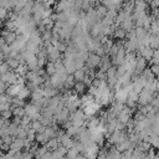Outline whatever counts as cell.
Listing matches in <instances>:
<instances>
[{"label":"cell","mask_w":159,"mask_h":159,"mask_svg":"<svg viewBox=\"0 0 159 159\" xmlns=\"http://www.w3.org/2000/svg\"><path fill=\"white\" fill-rule=\"evenodd\" d=\"M24 111H25V114L29 116L31 118V120H35V119H39L40 116H41V107L34 104V103H26L24 106Z\"/></svg>","instance_id":"cell-1"},{"label":"cell","mask_w":159,"mask_h":159,"mask_svg":"<svg viewBox=\"0 0 159 159\" xmlns=\"http://www.w3.org/2000/svg\"><path fill=\"white\" fill-rule=\"evenodd\" d=\"M157 93H158V92H157ZM154 94H155V93H152L150 91L143 88V89L139 92V94H138V99H137V104H138V107H139V106H144V104L150 103V101H152V98H153Z\"/></svg>","instance_id":"cell-2"},{"label":"cell","mask_w":159,"mask_h":159,"mask_svg":"<svg viewBox=\"0 0 159 159\" xmlns=\"http://www.w3.org/2000/svg\"><path fill=\"white\" fill-rule=\"evenodd\" d=\"M84 63L89 67V68H98L99 63H101V56H98L94 52H88V57L84 61Z\"/></svg>","instance_id":"cell-3"},{"label":"cell","mask_w":159,"mask_h":159,"mask_svg":"<svg viewBox=\"0 0 159 159\" xmlns=\"http://www.w3.org/2000/svg\"><path fill=\"white\" fill-rule=\"evenodd\" d=\"M17 77H19V76L15 73V71H14V70H9L7 72H5V73L0 75V80H1V81H4L7 86H9V84L15 83V82H16V80H17Z\"/></svg>","instance_id":"cell-4"},{"label":"cell","mask_w":159,"mask_h":159,"mask_svg":"<svg viewBox=\"0 0 159 159\" xmlns=\"http://www.w3.org/2000/svg\"><path fill=\"white\" fill-rule=\"evenodd\" d=\"M147 66H148V61H147L145 58H143L140 55H138L137 58H135V63H134V68H135L134 75H140L142 71H143Z\"/></svg>","instance_id":"cell-5"},{"label":"cell","mask_w":159,"mask_h":159,"mask_svg":"<svg viewBox=\"0 0 159 159\" xmlns=\"http://www.w3.org/2000/svg\"><path fill=\"white\" fill-rule=\"evenodd\" d=\"M46 50H47V61H52V62H55L56 60H58L60 57H61V52L58 51V50H56V47L55 46H48V47H46Z\"/></svg>","instance_id":"cell-6"},{"label":"cell","mask_w":159,"mask_h":159,"mask_svg":"<svg viewBox=\"0 0 159 159\" xmlns=\"http://www.w3.org/2000/svg\"><path fill=\"white\" fill-rule=\"evenodd\" d=\"M119 26H120L123 30H125L127 32H128L129 30H132L133 27H135V26H134V20H133L132 15H127V16L124 17V20L119 24Z\"/></svg>","instance_id":"cell-7"},{"label":"cell","mask_w":159,"mask_h":159,"mask_svg":"<svg viewBox=\"0 0 159 159\" xmlns=\"http://www.w3.org/2000/svg\"><path fill=\"white\" fill-rule=\"evenodd\" d=\"M22 148H24V139L14 137L12 142L10 143V149L14 150V152H17V150H21Z\"/></svg>","instance_id":"cell-8"},{"label":"cell","mask_w":159,"mask_h":159,"mask_svg":"<svg viewBox=\"0 0 159 159\" xmlns=\"http://www.w3.org/2000/svg\"><path fill=\"white\" fill-rule=\"evenodd\" d=\"M153 51H154V48H152L150 46H144L142 50H139L138 52H139V55L143 57V58H145L147 61H149L150 58H152V56H153Z\"/></svg>","instance_id":"cell-9"},{"label":"cell","mask_w":159,"mask_h":159,"mask_svg":"<svg viewBox=\"0 0 159 159\" xmlns=\"http://www.w3.org/2000/svg\"><path fill=\"white\" fill-rule=\"evenodd\" d=\"M123 47L125 50V52H134L137 50V43L135 40H124L123 41Z\"/></svg>","instance_id":"cell-10"},{"label":"cell","mask_w":159,"mask_h":159,"mask_svg":"<svg viewBox=\"0 0 159 159\" xmlns=\"http://www.w3.org/2000/svg\"><path fill=\"white\" fill-rule=\"evenodd\" d=\"M72 88H73V89H75V91H76V92H77L80 96L87 92V86H86V84H84L82 81H76Z\"/></svg>","instance_id":"cell-11"},{"label":"cell","mask_w":159,"mask_h":159,"mask_svg":"<svg viewBox=\"0 0 159 159\" xmlns=\"http://www.w3.org/2000/svg\"><path fill=\"white\" fill-rule=\"evenodd\" d=\"M20 88H22V87H20L17 83H12V84H9L6 88H5V93H7V94H10V96H16L17 94V92L20 91Z\"/></svg>","instance_id":"cell-12"},{"label":"cell","mask_w":159,"mask_h":159,"mask_svg":"<svg viewBox=\"0 0 159 159\" xmlns=\"http://www.w3.org/2000/svg\"><path fill=\"white\" fill-rule=\"evenodd\" d=\"M43 145L47 148V150H51V152H52V150H55V149L60 145V142H58V139L55 137V138H50Z\"/></svg>","instance_id":"cell-13"},{"label":"cell","mask_w":159,"mask_h":159,"mask_svg":"<svg viewBox=\"0 0 159 159\" xmlns=\"http://www.w3.org/2000/svg\"><path fill=\"white\" fill-rule=\"evenodd\" d=\"M112 36H113L116 40H124V39H125V36H127V31H125V30H123L120 26H117Z\"/></svg>","instance_id":"cell-14"},{"label":"cell","mask_w":159,"mask_h":159,"mask_svg":"<svg viewBox=\"0 0 159 159\" xmlns=\"http://www.w3.org/2000/svg\"><path fill=\"white\" fill-rule=\"evenodd\" d=\"M145 154H147V152H143V150H140L139 148H135V147H134L130 158H133V159H144V158H145Z\"/></svg>","instance_id":"cell-15"},{"label":"cell","mask_w":159,"mask_h":159,"mask_svg":"<svg viewBox=\"0 0 159 159\" xmlns=\"http://www.w3.org/2000/svg\"><path fill=\"white\" fill-rule=\"evenodd\" d=\"M149 32L150 34H157L159 35V24H158V17L153 19L152 22H150V26H149Z\"/></svg>","instance_id":"cell-16"},{"label":"cell","mask_w":159,"mask_h":159,"mask_svg":"<svg viewBox=\"0 0 159 159\" xmlns=\"http://www.w3.org/2000/svg\"><path fill=\"white\" fill-rule=\"evenodd\" d=\"M30 89L26 87V86H24L22 88H20V91L17 92V94H16V97H19V98H21V99H26V98H29L30 97Z\"/></svg>","instance_id":"cell-17"},{"label":"cell","mask_w":159,"mask_h":159,"mask_svg":"<svg viewBox=\"0 0 159 159\" xmlns=\"http://www.w3.org/2000/svg\"><path fill=\"white\" fill-rule=\"evenodd\" d=\"M149 46H150L152 48H158V47H159V35H157V34H150Z\"/></svg>","instance_id":"cell-18"},{"label":"cell","mask_w":159,"mask_h":159,"mask_svg":"<svg viewBox=\"0 0 159 159\" xmlns=\"http://www.w3.org/2000/svg\"><path fill=\"white\" fill-rule=\"evenodd\" d=\"M14 71H15V73H16L17 76H25V73L29 71V68H27L26 63H20Z\"/></svg>","instance_id":"cell-19"},{"label":"cell","mask_w":159,"mask_h":159,"mask_svg":"<svg viewBox=\"0 0 159 159\" xmlns=\"http://www.w3.org/2000/svg\"><path fill=\"white\" fill-rule=\"evenodd\" d=\"M73 84H75V80H73L72 73H70V75H67V77H66V80H65L62 87H65V88H67V89H71V88L73 87Z\"/></svg>","instance_id":"cell-20"},{"label":"cell","mask_w":159,"mask_h":159,"mask_svg":"<svg viewBox=\"0 0 159 159\" xmlns=\"http://www.w3.org/2000/svg\"><path fill=\"white\" fill-rule=\"evenodd\" d=\"M7 65H9V67L11 68V70H15L19 65H20V62L16 60V58H14V57H5V60H4Z\"/></svg>","instance_id":"cell-21"},{"label":"cell","mask_w":159,"mask_h":159,"mask_svg":"<svg viewBox=\"0 0 159 159\" xmlns=\"http://www.w3.org/2000/svg\"><path fill=\"white\" fill-rule=\"evenodd\" d=\"M107 158H120V152H118L114 145H111V148L107 150Z\"/></svg>","instance_id":"cell-22"},{"label":"cell","mask_w":159,"mask_h":159,"mask_svg":"<svg viewBox=\"0 0 159 159\" xmlns=\"http://www.w3.org/2000/svg\"><path fill=\"white\" fill-rule=\"evenodd\" d=\"M78 132H80V127H75V125H70V127H67L66 128V130H65V133L67 134V135H70V137H75L76 134H78Z\"/></svg>","instance_id":"cell-23"},{"label":"cell","mask_w":159,"mask_h":159,"mask_svg":"<svg viewBox=\"0 0 159 159\" xmlns=\"http://www.w3.org/2000/svg\"><path fill=\"white\" fill-rule=\"evenodd\" d=\"M47 140H48V138L46 137L45 133H36V135H35V142H37L40 145H43Z\"/></svg>","instance_id":"cell-24"},{"label":"cell","mask_w":159,"mask_h":159,"mask_svg":"<svg viewBox=\"0 0 159 159\" xmlns=\"http://www.w3.org/2000/svg\"><path fill=\"white\" fill-rule=\"evenodd\" d=\"M148 142L150 143V145H152L153 148H155V149H157V148L159 147V135H155V134L149 135Z\"/></svg>","instance_id":"cell-25"},{"label":"cell","mask_w":159,"mask_h":159,"mask_svg":"<svg viewBox=\"0 0 159 159\" xmlns=\"http://www.w3.org/2000/svg\"><path fill=\"white\" fill-rule=\"evenodd\" d=\"M148 6L149 5L143 0H134V9L137 10H147Z\"/></svg>","instance_id":"cell-26"},{"label":"cell","mask_w":159,"mask_h":159,"mask_svg":"<svg viewBox=\"0 0 159 159\" xmlns=\"http://www.w3.org/2000/svg\"><path fill=\"white\" fill-rule=\"evenodd\" d=\"M72 76H73L75 82H76V81H82V78H83V76H84V71H83L82 68L75 70V72L72 73Z\"/></svg>","instance_id":"cell-27"},{"label":"cell","mask_w":159,"mask_h":159,"mask_svg":"<svg viewBox=\"0 0 159 159\" xmlns=\"http://www.w3.org/2000/svg\"><path fill=\"white\" fill-rule=\"evenodd\" d=\"M45 71L48 76H51L52 73H55V65L52 61H47L46 65H45Z\"/></svg>","instance_id":"cell-28"},{"label":"cell","mask_w":159,"mask_h":159,"mask_svg":"<svg viewBox=\"0 0 159 159\" xmlns=\"http://www.w3.org/2000/svg\"><path fill=\"white\" fill-rule=\"evenodd\" d=\"M78 150L76 149V148H73V147H71V148H68L67 149V152H66V155L65 157H67V158H77L78 157Z\"/></svg>","instance_id":"cell-29"},{"label":"cell","mask_w":159,"mask_h":159,"mask_svg":"<svg viewBox=\"0 0 159 159\" xmlns=\"http://www.w3.org/2000/svg\"><path fill=\"white\" fill-rule=\"evenodd\" d=\"M116 73H117V66H114V65H111L108 68H107V71H106V75H107V78H109V77H113V76H116Z\"/></svg>","instance_id":"cell-30"},{"label":"cell","mask_w":159,"mask_h":159,"mask_svg":"<svg viewBox=\"0 0 159 159\" xmlns=\"http://www.w3.org/2000/svg\"><path fill=\"white\" fill-rule=\"evenodd\" d=\"M12 116H17V117H22L25 114V111H24V107H14L12 109Z\"/></svg>","instance_id":"cell-31"},{"label":"cell","mask_w":159,"mask_h":159,"mask_svg":"<svg viewBox=\"0 0 159 159\" xmlns=\"http://www.w3.org/2000/svg\"><path fill=\"white\" fill-rule=\"evenodd\" d=\"M53 46H55V47H56V50H58L61 53H63V52L66 51V47H67V46H66V45H65V43H63L61 40H58V41H57V42H56Z\"/></svg>","instance_id":"cell-32"},{"label":"cell","mask_w":159,"mask_h":159,"mask_svg":"<svg viewBox=\"0 0 159 159\" xmlns=\"http://www.w3.org/2000/svg\"><path fill=\"white\" fill-rule=\"evenodd\" d=\"M0 117H2L4 119H10L12 117V111L9 108V109H4L0 112Z\"/></svg>","instance_id":"cell-33"},{"label":"cell","mask_w":159,"mask_h":159,"mask_svg":"<svg viewBox=\"0 0 159 159\" xmlns=\"http://www.w3.org/2000/svg\"><path fill=\"white\" fill-rule=\"evenodd\" d=\"M94 77H97V78H99V80H107V75H106V72L102 71V70H99V68L94 71Z\"/></svg>","instance_id":"cell-34"},{"label":"cell","mask_w":159,"mask_h":159,"mask_svg":"<svg viewBox=\"0 0 159 159\" xmlns=\"http://www.w3.org/2000/svg\"><path fill=\"white\" fill-rule=\"evenodd\" d=\"M9 70H11V68L9 67V65H7L5 61H1V62H0V75H2V73H5V72H7Z\"/></svg>","instance_id":"cell-35"},{"label":"cell","mask_w":159,"mask_h":159,"mask_svg":"<svg viewBox=\"0 0 159 159\" xmlns=\"http://www.w3.org/2000/svg\"><path fill=\"white\" fill-rule=\"evenodd\" d=\"M149 68H150V71H152V73L155 76V77H158V75H159V65H150L149 66Z\"/></svg>","instance_id":"cell-36"},{"label":"cell","mask_w":159,"mask_h":159,"mask_svg":"<svg viewBox=\"0 0 159 159\" xmlns=\"http://www.w3.org/2000/svg\"><path fill=\"white\" fill-rule=\"evenodd\" d=\"M138 94L139 93H137L135 91H130L129 93H128V98L127 99H130V101H134V102H137V99H138Z\"/></svg>","instance_id":"cell-37"},{"label":"cell","mask_w":159,"mask_h":159,"mask_svg":"<svg viewBox=\"0 0 159 159\" xmlns=\"http://www.w3.org/2000/svg\"><path fill=\"white\" fill-rule=\"evenodd\" d=\"M114 129H117V130H124V129H125V124L122 123V122H119V120L117 119V120H116V127H114Z\"/></svg>","instance_id":"cell-38"},{"label":"cell","mask_w":159,"mask_h":159,"mask_svg":"<svg viewBox=\"0 0 159 159\" xmlns=\"http://www.w3.org/2000/svg\"><path fill=\"white\" fill-rule=\"evenodd\" d=\"M89 7H91V5H89L88 0H83V1H82V5H81V10L86 12V11H87Z\"/></svg>","instance_id":"cell-39"},{"label":"cell","mask_w":159,"mask_h":159,"mask_svg":"<svg viewBox=\"0 0 159 159\" xmlns=\"http://www.w3.org/2000/svg\"><path fill=\"white\" fill-rule=\"evenodd\" d=\"M1 139H2V143H6V144L10 145V143H11L12 139H14V137H11V135H2Z\"/></svg>","instance_id":"cell-40"},{"label":"cell","mask_w":159,"mask_h":159,"mask_svg":"<svg viewBox=\"0 0 159 159\" xmlns=\"http://www.w3.org/2000/svg\"><path fill=\"white\" fill-rule=\"evenodd\" d=\"M0 7H5V9L10 10V6H9V0H0Z\"/></svg>","instance_id":"cell-41"},{"label":"cell","mask_w":159,"mask_h":159,"mask_svg":"<svg viewBox=\"0 0 159 159\" xmlns=\"http://www.w3.org/2000/svg\"><path fill=\"white\" fill-rule=\"evenodd\" d=\"M10 149V145L9 144H6V143H1L0 144V150L1 152H7Z\"/></svg>","instance_id":"cell-42"},{"label":"cell","mask_w":159,"mask_h":159,"mask_svg":"<svg viewBox=\"0 0 159 159\" xmlns=\"http://www.w3.org/2000/svg\"><path fill=\"white\" fill-rule=\"evenodd\" d=\"M149 6L150 7H158L159 6V0H150Z\"/></svg>","instance_id":"cell-43"},{"label":"cell","mask_w":159,"mask_h":159,"mask_svg":"<svg viewBox=\"0 0 159 159\" xmlns=\"http://www.w3.org/2000/svg\"><path fill=\"white\" fill-rule=\"evenodd\" d=\"M4 43H5V40H4V37H2L1 35H0V47H1V46H2Z\"/></svg>","instance_id":"cell-44"},{"label":"cell","mask_w":159,"mask_h":159,"mask_svg":"<svg viewBox=\"0 0 159 159\" xmlns=\"http://www.w3.org/2000/svg\"><path fill=\"white\" fill-rule=\"evenodd\" d=\"M34 1H46V0H34Z\"/></svg>","instance_id":"cell-45"}]
</instances>
